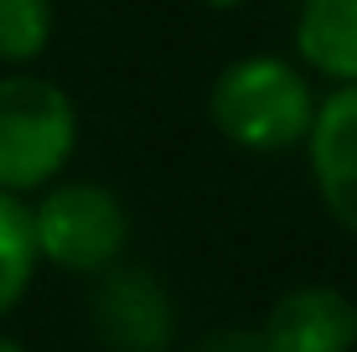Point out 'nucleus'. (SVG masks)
Here are the masks:
<instances>
[{
	"label": "nucleus",
	"instance_id": "obj_1",
	"mask_svg": "<svg viewBox=\"0 0 357 352\" xmlns=\"http://www.w3.org/2000/svg\"><path fill=\"white\" fill-rule=\"evenodd\" d=\"M207 114L228 145L249 155H280L305 140L316 99L285 57L259 52V57H238L218 72L213 93H207Z\"/></svg>",
	"mask_w": 357,
	"mask_h": 352
},
{
	"label": "nucleus",
	"instance_id": "obj_2",
	"mask_svg": "<svg viewBox=\"0 0 357 352\" xmlns=\"http://www.w3.org/2000/svg\"><path fill=\"white\" fill-rule=\"evenodd\" d=\"M78 145V109L36 72L0 78V192H36L68 166Z\"/></svg>",
	"mask_w": 357,
	"mask_h": 352
},
{
	"label": "nucleus",
	"instance_id": "obj_3",
	"mask_svg": "<svg viewBox=\"0 0 357 352\" xmlns=\"http://www.w3.org/2000/svg\"><path fill=\"white\" fill-rule=\"evenodd\" d=\"M31 213V244L36 259L57 264L68 275H104L109 264H119L130 238V213L98 181H68L52 187Z\"/></svg>",
	"mask_w": 357,
	"mask_h": 352
},
{
	"label": "nucleus",
	"instance_id": "obj_4",
	"mask_svg": "<svg viewBox=\"0 0 357 352\" xmlns=\"http://www.w3.org/2000/svg\"><path fill=\"white\" fill-rule=\"evenodd\" d=\"M93 332L109 352H161L176 337V306L151 270L109 264L93 290Z\"/></svg>",
	"mask_w": 357,
	"mask_h": 352
},
{
	"label": "nucleus",
	"instance_id": "obj_5",
	"mask_svg": "<svg viewBox=\"0 0 357 352\" xmlns=\"http://www.w3.org/2000/svg\"><path fill=\"white\" fill-rule=\"evenodd\" d=\"M311 176L321 192V208L357 238V83H337L326 104H316L311 130Z\"/></svg>",
	"mask_w": 357,
	"mask_h": 352
},
{
	"label": "nucleus",
	"instance_id": "obj_6",
	"mask_svg": "<svg viewBox=\"0 0 357 352\" xmlns=\"http://www.w3.org/2000/svg\"><path fill=\"white\" fill-rule=\"evenodd\" d=\"M259 332L275 352H352L357 311H352V296H342L331 285H295L269 306Z\"/></svg>",
	"mask_w": 357,
	"mask_h": 352
},
{
	"label": "nucleus",
	"instance_id": "obj_7",
	"mask_svg": "<svg viewBox=\"0 0 357 352\" xmlns=\"http://www.w3.org/2000/svg\"><path fill=\"white\" fill-rule=\"evenodd\" d=\"M295 52L331 83H357V0H305L295 21Z\"/></svg>",
	"mask_w": 357,
	"mask_h": 352
},
{
	"label": "nucleus",
	"instance_id": "obj_8",
	"mask_svg": "<svg viewBox=\"0 0 357 352\" xmlns=\"http://www.w3.org/2000/svg\"><path fill=\"white\" fill-rule=\"evenodd\" d=\"M36 270V244H31V213L10 192H0V316L26 296Z\"/></svg>",
	"mask_w": 357,
	"mask_h": 352
},
{
	"label": "nucleus",
	"instance_id": "obj_9",
	"mask_svg": "<svg viewBox=\"0 0 357 352\" xmlns=\"http://www.w3.org/2000/svg\"><path fill=\"white\" fill-rule=\"evenodd\" d=\"M52 42L47 0H0V63H31Z\"/></svg>",
	"mask_w": 357,
	"mask_h": 352
},
{
	"label": "nucleus",
	"instance_id": "obj_10",
	"mask_svg": "<svg viewBox=\"0 0 357 352\" xmlns=\"http://www.w3.org/2000/svg\"><path fill=\"white\" fill-rule=\"evenodd\" d=\"M197 352H275L264 342L259 326H223V332H213Z\"/></svg>",
	"mask_w": 357,
	"mask_h": 352
},
{
	"label": "nucleus",
	"instance_id": "obj_11",
	"mask_svg": "<svg viewBox=\"0 0 357 352\" xmlns=\"http://www.w3.org/2000/svg\"><path fill=\"white\" fill-rule=\"evenodd\" d=\"M202 6H218V10H228V6H249V0H202Z\"/></svg>",
	"mask_w": 357,
	"mask_h": 352
},
{
	"label": "nucleus",
	"instance_id": "obj_12",
	"mask_svg": "<svg viewBox=\"0 0 357 352\" xmlns=\"http://www.w3.org/2000/svg\"><path fill=\"white\" fill-rule=\"evenodd\" d=\"M0 352H26L21 342H10V337H0Z\"/></svg>",
	"mask_w": 357,
	"mask_h": 352
},
{
	"label": "nucleus",
	"instance_id": "obj_13",
	"mask_svg": "<svg viewBox=\"0 0 357 352\" xmlns=\"http://www.w3.org/2000/svg\"><path fill=\"white\" fill-rule=\"evenodd\" d=\"M352 311H357V300H352Z\"/></svg>",
	"mask_w": 357,
	"mask_h": 352
}]
</instances>
